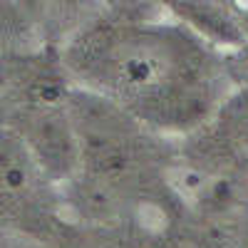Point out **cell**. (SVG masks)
Here are the masks:
<instances>
[{
    "instance_id": "2",
    "label": "cell",
    "mask_w": 248,
    "mask_h": 248,
    "mask_svg": "<svg viewBox=\"0 0 248 248\" xmlns=\"http://www.w3.org/2000/svg\"><path fill=\"white\" fill-rule=\"evenodd\" d=\"M67 107L77 139V167L65 181L79 223L167 218L171 206L174 154L159 132L112 99L70 85ZM154 226V223H152Z\"/></svg>"
},
{
    "instance_id": "1",
    "label": "cell",
    "mask_w": 248,
    "mask_h": 248,
    "mask_svg": "<svg viewBox=\"0 0 248 248\" xmlns=\"http://www.w3.org/2000/svg\"><path fill=\"white\" fill-rule=\"evenodd\" d=\"M77 87L112 99L159 134H189L226 97V70L191 35L171 28L97 25L67 47Z\"/></svg>"
},
{
    "instance_id": "3",
    "label": "cell",
    "mask_w": 248,
    "mask_h": 248,
    "mask_svg": "<svg viewBox=\"0 0 248 248\" xmlns=\"http://www.w3.org/2000/svg\"><path fill=\"white\" fill-rule=\"evenodd\" d=\"M67 92V72L40 60L10 65L0 87V127L23 139L55 184H65L77 167V139Z\"/></svg>"
},
{
    "instance_id": "4",
    "label": "cell",
    "mask_w": 248,
    "mask_h": 248,
    "mask_svg": "<svg viewBox=\"0 0 248 248\" xmlns=\"http://www.w3.org/2000/svg\"><path fill=\"white\" fill-rule=\"evenodd\" d=\"M55 186L23 139L0 127V236L47 243L62 226Z\"/></svg>"
},
{
    "instance_id": "5",
    "label": "cell",
    "mask_w": 248,
    "mask_h": 248,
    "mask_svg": "<svg viewBox=\"0 0 248 248\" xmlns=\"http://www.w3.org/2000/svg\"><path fill=\"white\" fill-rule=\"evenodd\" d=\"M47 243L52 248H176L169 229L141 221L60 226Z\"/></svg>"
},
{
    "instance_id": "6",
    "label": "cell",
    "mask_w": 248,
    "mask_h": 248,
    "mask_svg": "<svg viewBox=\"0 0 248 248\" xmlns=\"http://www.w3.org/2000/svg\"><path fill=\"white\" fill-rule=\"evenodd\" d=\"M10 65H13V62H8L3 55H0V87H3V82H5V77L10 72Z\"/></svg>"
}]
</instances>
